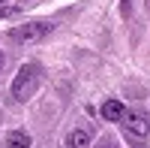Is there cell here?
Wrapping results in <instances>:
<instances>
[{
    "label": "cell",
    "mask_w": 150,
    "mask_h": 148,
    "mask_svg": "<svg viewBox=\"0 0 150 148\" xmlns=\"http://www.w3.org/2000/svg\"><path fill=\"white\" fill-rule=\"evenodd\" d=\"M39 82H42V70H39V64H24V67L15 73V79H12V97H15L18 103H24L27 97L36 94Z\"/></svg>",
    "instance_id": "1"
},
{
    "label": "cell",
    "mask_w": 150,
    "mask_h": 148,
    "mask_svg": "<svg viewBox=\"0 0 150 148\" xmlns=\"http://www.w3.org/2000/svg\"><path fill=\"white\" fill-rule=\"evenodd\" d=\"M120 12L129 15V12H132V0H120Z\"/></svg>",
    "instance_id": "7"
},
{
    "label": "cell",
    "mask_w": 150,
    "mask_h": 148,
    "mask_svg": "<svg viewBox=\"0 0 150 148\" xmlns=\"http://www.w3.org/2000/svg\"><path fill=\"white\" fill-rule=\"evenodd\" d=\"M123 136H126L135 148H144L147 142V133H150V121L141 109H126V115H123Z\"/></svg>",
    "instance_id": "2"
},
{
    "label": "cell",
    "mask_w": 150,
    "mask_h": 148,
    "mask_svg": "<svg viewBox=\"0 0 150 148\" xmlns=\"http://www.w3.org/2000/svg\"><path fill=\"white\" fill-rule=\"evenodd\" d=\"M6 148H30V136L24 130H9L6 133V139H3Z\"/></svg>",
    "instance_id": "6"
},
{
    "label": "cell",
    "mask_w": 150,
    "mask_h": 148,
    "mask_svg": "<svg viewBox=\"0 0 150 148\" xmlns=\"http://www.w3.org/2000/svg\"><path fill=\"white\" fill-rule=\"evenodd\" d=\"M123 115H126V106L120 100H105L102 103V118L105 121H123Z\"/></svg>",
    "instance_id": "5"
},
{
    "label": "cell",
    "mask_w": 150,
    "mask_h": 148,
    "mask_svg": "<svg viewBox=\"0 0 150 148\" xmlns=\"http://www.w3.org/2000/svg\"><path fill=\"white\" fill-rule=\"evenodd\" d=\"M0 67H3V52H0Z\"/></svg>",
    "instance_id": "9"
},
{
    "label": "cell",
    "mask_w": 150,
    "mask_h": 148,
    "mask_svg": "<svg viewBox=\"0 0 150 148\" xmlns=\"http://www.w3.org/2000/svg\"><path fill=\"white\" fill-rule=\"evenodd\" d=\"M99 148H114V145H108V142H102V145H99Z\"/></svg>",
    "instance_id": "8"
},
{
    "label": "cell",
    "mask_w": 150,
    "mask_h": 148,
    "mask_svg": "<svg viewBox=\"0 0 150 148\" xmlns=\"http://www.w3.org/2000/svg\"><path fill=\"white\" fill-rule=\"evenodd\" d=\"M90 145V130L87 127H75L66 136V148H87Z\"/></svg>",
    "instance_id": "4"
},
{
    "label": "cell",
    "mask_w": 150,
    "mask_h": 148,
    "mask_svg": "<svg viewBox=\"0 0 150 148\" xmlns=\"http://www.w3.org/2000/svg\"><path fill=\"white\" fill-rule=\"evenodd\" d=\"M0 3H3V0H0Z\"/></svg>",
    "instance_id": "10"
},
{
    "label": "cell",
    "mask_w": 150,
    "mask_h": 148,
    "mask_svg": "<svg viewBox=\"0 0 150 148\" xmlns=\"http://www.w3.org/2000/svg\"><path fill=\"white\" fill-rule=\"evenodd\" d=\"M51 33V24L48 21H27V24H18V27H12V40L15 42H39L45 36Z\"/></svg>",
    "instance_id": "3"
}]
</instances>
